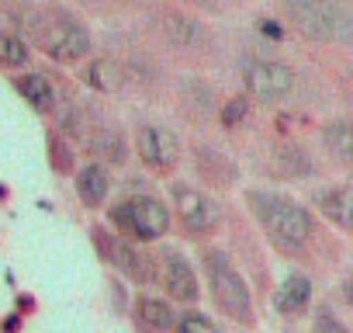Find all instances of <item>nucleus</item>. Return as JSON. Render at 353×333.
I'll list each match as a JSON object with an SVG mask.
<instances>
[{
    "label": "nucleus",
    "instance_id": "nucleus-20",
    "mask_svg": "<svg viewBox=\"0 0 353 333\" xmlns=\"http://www.w3.org/2000/svg\"><path fill=\"white\" fill-rule=\"evenodd\" d=\"M32 63V46L21 32L0 25V66L4 70H25Z\"/></svg>",
    "mask_w": 353,
    "mask_h": 333
},
{
    "label": "nucleus",
    "instance_id": "nucleus-1",
    "mask_svg": "<svg viewBox=\"0 0 353 333\" xmlns=\"http://www.w3.org/2000/svg\"><path fill=\"white\" fill-rule=\"evenodd\" d=\"M18 25H21L28 46H35L39 53H46L52 63H63V66L83 63L94 49V39H90L87 25L77 15H70L66 8H56V4L25 8Z\"/></svg>",
    "mask_w": 353,
    "mask_h": 333
},
{
    "label": "nucleus",
    "instance_id": "nucleus-18",
    "mask_svg": "<svg viewBox=\"0 0 353 333\" xmlns=\"http://www.w3.org/2000/svg\"><path fill=\"white\" fill-rule=\"evenodd\" d=\"M159 32H163V39H166L170 46H176V49H198V46L205 42V28H201L194 18L173 15V11L159 18Z\"/></svg>",
    "mask_w": 353,
    "mask_h": 333
},
{
    "label": "nucleus",
    "instance_id": "nucleus-19",
    "mask_svg": "<svg viewBox=\"0 0 353 333\" xmlns=\"http://www.w3.org/2000/svg\"><path fill=\"white\" fill-rule=\"evenodd\" d=\"M322 142L336 163L353 171V118H332L322 125Z\"/></svg>",
    "mask_w": 353,
    "mask_h": 333
},
{
    "label": "nucleus",
    "instance_id": "nucleus-4",
    "mask_svg": "<svg viewBox=\"0 0 353 333\" xmlns=\"http://www.w3.org/2000/svg\"><path fill=\"white\" fill-rule=\"evenodd\" d=\"M281 11L305 39L353 46V11L339 0H281Z\"/></svg>",
    "mask_w": 353,
    "mask_h": 333
},
{
    "label": "nucleus",
    "instance_id": "nucleus-10",
    "mask_svg": "<svg viewBox=\"0 0 353 333\" xmlns=\"http://www.w3.org/2000/svg\"><path fill=\"white\" fill-rule=\"evenodd\" d=\"M156 281L163 285V292L173 298V302H184V305H194L201 298V281H198V271L194 264L176 250V247H159L156 254Z\"/></svg>",
    "mask_w": 353,
    "mask_h": 333
},
{
    "label": "nucleus",
    "instance_id": "nucleus-15",
    "mask_svg": "<svg viewBox=\"0 0 353 333\" xmlns=\"http://www.w3.org/2000/svg\"><path fill=\"white\" fill-rule=\"evenodd\" d=\"M194 166H198V174H201L208 184H215L219 191H225V188H232V184L239 181L236 163H232L225 153L212 149V146H198V149H194Z\"/></svg>",
    "mask_w": 353,
    "mask_h": 333
},
{
    "label": "nucleus",
    "instance_id": "nucleus-6",
    "mask_svg": "<svg viewBox=\"0 0 353 333\" xmlns=\"http://www.w3.org/2000/svg\"><path fill=\"white\" fill-rule=\"evenodd\" d=\"M243 87L253 101L260 104H284L288 97L298 94V73L281 63V59H263V56H246L239 63Z\"/></svg>",
    "mask_w": 353,
    "mask_h": 333
},
{
    "label": "nucleus",
    "instance_id": "nucleus-9",
    "mask_svg": "<svg viewBox=\"0 0 353 333\" xmlns=\"http://www.w3.org/2000/svg\"><path fill=\"white\" fill-rule=\"evenodd\" d=\"M135 153L159 178L173 174L176 166H181V160H184L181 135H176L170 125H159V122H145V125L135 129Z\"/></svg>",
    "mask_w": 353,
    "mask_h": 333
},
{
    "label": "nucleus",
    "instance_id": "nucleus-17",
    "mask_svg": "<svg viewBox=\"0 0 353 333\" xmlns=\"http://www.w3.org/2000/svg\"><path fill=\"white\" fill-rule=\"evenodd\" d=\"M83 84L97 94H118L125 87V66L111 56H97L83 66Z\"/></svg>",
    "mask_w": 353,
    "mask_h": 333
},
{
    "label": "nucleus",
    "instance_id": "nucleus-25",
    "mask_svg": "<svg viewBox=\"0 0 353 333\" xmlns=\"http://www.w3.org/2000/svg\"><path fill=\"white\" fill-rule=\"evenodd\" d=\"M260 32H263V35H270V39H284V32H281L274 21H260Z\"/></svg>",
    "mask_w": 353,
    "mask_h": 333
},
{
    "label": "nucleus",
    "instance_id": "nucleus-28",
    "mask_svg": "<svg viewBox=\"0 0 353 333\" xmlns=\"http://www.w3.org/2000/svg\"><path fill=\"white\" fill-rule=\"evenodd\" d=\"M350 84H353V80H350Z\"/></svg>",
    "mask_w": 353,
    "mask_h": 333
},
{
    "label": "nucleus",
    "instance_id": "nucleus-7",
    "mask_svg": "<svg viewBox=\"0 0 353 333\" xmlns=\"http://www.w3.org/2000/svg\"><path fill=\"white\" fill-rule=\"evenodd\" d=\"M170 212L181 222V229L194 240H205L222 226V205L208 191H201L188 181H176L170 188Z\"/></svg>",
    "mask_w": 353,
    "mask_h": 333
},
{
    "label": "nucleus",
    "instance_id": "nucleus-3",
    "mask_svg": "<svg viewBox=\"0 0 353 333\" xmlns=\"http://www.w3.org/2000/svg\"><path fill=\"white\" fill-rule=\"evenodd\" d=\"M201 271L208 281V295L215 302V309L236 323H253V295L246 278L236 271V264L229 260V254L222 247H205L201 250Z\"/></svg>",
    "mask_w": 353,
    "mask_h": 333
},
{
    "label": "nucleus",
    "instance_id": "nucleus-8",
    "mask_svg": "<svg viewBox=\"0 0 353 333\" xmlns=\"http://www.w3.org/2000/svg\"><path fill=\"white\" fill-rule=\"evenodd\" d=\"M101 260H108L111 267H118L128 281L135 285H152L156 281V257H149L135 240H125V236H114L111 229H94L90 233Z\"/></svg>",
    "mask_w": 353,
    "mask_h": 333
},
{
    "label": "nucleus",
    "instance_id": "nucleus-5",
    "mask_svg": "<svg viewBox=\"0 0 353 333\" xmlns=\"http://www.w3.org/2000/svg\"><path fill=\"white\" fill-rule=\"evenodd\" d=\"M111 229L125 240L135 243H156L173 229V212L166 202L152 198V195H128L121 202H114L108 209Z\"/></svg>",
    "mask_w": 353,
    "mask_h": 333
},
{
    "label": "nucleus",
    "instance_id": "nucleus-24",
    "mask_svg": "<svg viewBox=\"0 0 353 333\" xmlns=\"http://www.w3.org/2000/svg\"><path fill=\"white\" fill-rule=\"evenodd\" d=\"M219 118H222V125H229V129H232V125H239V122L246 118V104L236 97V101H229V104L222 108V115H219Z\"/></svg>",
    "mask_w": 353,
    "mask_h": 333
},
{
    "label": "nucleus",
    "instance_id": "nucleus-13",
    "mask_svg": "<svg viewBox=\"0 0 353 333\" xmlns=\"http://www.w3.org/2000/svg\"><path fill=\"white\" fill-rule=\"evenodd\" d=\"M132 312H135V319H139V326H142L145 333H170V330H176V312H173V305H170L166 298H159V295H149V292L135 295Z\"/></svg>",
    "mask_w": 353,
    "mask_h": 333
},
{
    "label": "nucleus",
    "instance_id": "nucleus-14",
    "mask_svg": "<svg viewBox=\"0 0 353 333\" xmlns=\"http://www.w3.org/2000/svg\"><path fill=\"white\" fill-rule=\"evenodd\" d=\"M14 91L28 101L32 111L39 115H56L59 108V94H56V84L46 77V73H18L14 77Z\"/></svg>",
    "mask_w": 353,
    "mask_h": 333
},
{
    "label": "nucleus",
    "instance_id": "nucleus-12",
    "mask_svg": "<svg viewBox=\"0 0 353 333\" xmlns=\"http://www.w3.org/2000/svg\"><path fill=\"white\" fill-rule=\"evenodd\" d=\"M77 195L87 209H104V202L111 198V171L108 163L90 160L77 171Z\"/></svg>",
    "mask_w": 353,
    "mask_h": 333
},
{
    "label": "nucleus",
    "instance_id": "nucleus-22",
    "mask_svg": "<svg viewBox=\"0 0 353 333\" xmlns=\"http://www.w3.org/2000/svg\"><path fill=\"white\" fill-rule=\"evenodd\" d=\"M312 333H350V326L332 309H319L315 319H312Z\"/></svg>",
    "mask_w": 353,
    "mask_h": 333
},
{
    "label": "nucleus",
    "instance_id": "nucleus-27",
    "mask_svg": "<svg viewBox=\"0 0 353 333\" xmlns=\"http://www.w3.org/2000/svg\"><path fill=\"white\" fill-rule=\"evenodd\" d=\"M184 4H191V8H219L222 0H184Z\"/></svg>",
    "mask_w": 353,
    "mask_h": 333
},
{
    "label": "nucleus",
    "instance_id": "nucleus-23",
    "mask_svg": "<svg viewBox=\"0 0 353 333\" xmlns=\"http://www.w3.org/2000/svg\"><path fill=\"white\" fill-rule=\"evenodd\" d=\"M176 326L188 330V333H219V330H215V323H212V319H205L201 312H188L184 319H176Z\"/></svg>",
    "mask_w": 353,
    "mask_h": 333
},
{
    "label": "nucleus",
    "instance_id": "nucleus-2",
    "mask_svg": "<svg viewBox=\"0 0 353 333\" xmlns=\"http://www.w3.org/2000/svg\"><path fill=\"white\" fill-rule=\"evenodd\" d=\"M243 195H246V209L253 212V219L260 222V229L267 233V240L277 250L298 254L308 247V240L315 233V216L301 202H294L281 191H270V188H246Z\"/></svg>",
    "mask_w": 353,
    "mask_h": 333
},
{
    "label": "nucleus",
    "instance_id": "nucleus-26",
    "mask_svg": "<svg viewBox=\"0 0 353 333\" xmlns=\"http://www.w3.org/2000/svg\"><path fill=\"white\" fill-rule=\"evenodd\" d=\"M339 295H343V302L353 309V278L350 281H343V288H339Z\"/></svg>",
    "mask_w": 353,
    "mask_h": 333
},
{
    "label": "nucleus",
    "instance_id": "nucleus-11",
    "mask_svg": "<svg viewBox=\"0 0 353 333\" xmlns=\"http://www.w3.org/2000/svg\"><path fill=\"white\" fill-rule=\"evenodd\" d=\"M312 209L343 233H353V184H325L312 195Z\"/></svg>",
    "mask_w": 353,
    "mask_h": 333
},
{
    "label": "nucleus",
    "instance_id": "nucleus-21",
    "mask_svg": "<svg viewBox=\"0 0 353 333\" xmlns=\"http://www.w3.org/2000/svg\"><path fill=\"white\" fill-rule=\"evenodd\" d=\"M46 153H49V166L56 174H70L77 166V156H73V146L63 132H49V142H46Z\"/></svg>",
    "mask_w": 353,
    "mask_h": 333
},
{
    "label": "nucleus",
    "instance_id": "nucleus-16",
    "mask_svg": "<svg viewBox=\"0 0 353 333\" xmlns=\"http://www.w3.org/2000/svg\"><path fill=\"white\" fill-rule=\"evenodd\" d=\"M308 305H312V278L301 271H291L274 292V309L281 316H301Z\"/></svg>",
    "mask_w": 353,
    "mask_h": 333
}]
</instances>
